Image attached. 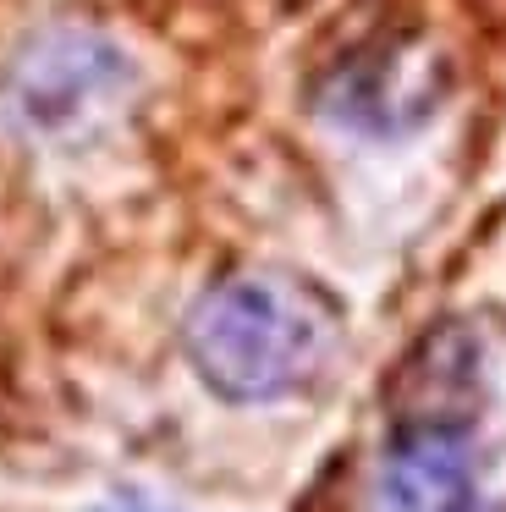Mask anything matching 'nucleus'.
Here are the masks:
<instances>
[{
    "mask_svg": "<svg viewBox=\"0 0 506 512\" xmlns=\"http://www.w3.org/2000/svg\"><path fill=\"white\" fill-rule=\"evenodd\" d=\"M336 342V303L292 270H237L187 314V358L226 402H275L314 386Z\"/></svg>",
    "mask_w": 506,
    "mask_h": 512,
    "instance_id": "f257e3e1",
    "label": "nucleus"
},
{
    "mask_svg": "<svg viewBox=\"0 0 506 512\" xmlns=\"http://www.w3.org/2000/svg\"><path fill=\"white\" fill-rule=\"evenodd\" d=\"M132 61L88 28L33 34L0 78V116L39 149H88L127 116Z\"/></svg>",
    "mask_w": 506,
    "mask_h": 512,
    "instance_id": "f03ea898",
    "label": "nucleus"
},
{
    "mask_svg": "<svg viewBox=\"0 0 506 512\" xmlns=\"http://www.w3.org/2000/svg\"><path fill=\"white\" fill-rule=\"evenodd\" d=\"M369 512H490L484 468L457 397L418 391L374 468Z\"/></svg>",
    "mask_w": 506,
    "mask_h": 512,
    "instance_id": "7ed1b4c3",
    "label": "nucleus"
},
{
    "mask_svg": "<svg viewBox=\"0 0 506 512\" xmlns=\"http://www.w3.org/2000/svg\"><path fill=\"white\" fill-rule=\"evenodd\" d=\"M440 94H446V78H440V61L424 45H380L330 72L319 105L347 133L385 138L418 127L440 105Z\"/></svg>",
    "mask_w": 506,
    "mask_h": 512,
    "instance_id": "20e7f679",
    "label": "nucleus"
},
{
    "mask_svg": "<svg viewBox=\"0 0 506 512\" xmlns=\"http://www.w3.org/2000/svg\"><path fill=\"white\" fill-rule=\"evenodd\" d=\"M94 512H171V507H160V501H143V496H116V501H105V507H94Z\"/></svg>",
    "mask_w": 506,
    "mask_h": 512,
    "instance_id": "39448f33",
    "label": "nucleus"
}]
</instances>
